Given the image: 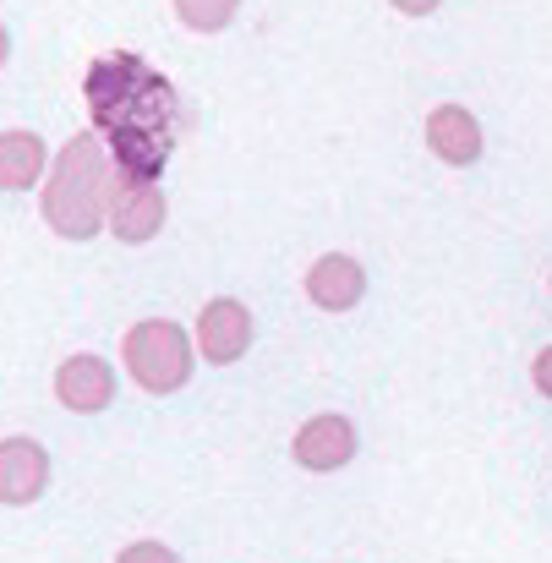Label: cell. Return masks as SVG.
Wrapping results in <instances>:
<instances>
[{
  "instance_id": "6da1fadb",
  "label": "cell",
  "mask_w": 552,
  "mask_h": 563,
  "mask_svg": "<svg viewBox=\"0 0 552 563\" xmlns=\"http://www.w3.org/2000/svg\"><path fill=\"white\" fill-rule=\"evenodd\" d=\"M88 110L99 132H110V159L132 181H154L176 148L181 104L176 88L148 71L137 55H99L88 66Z\"/></svg>"
},
{
  "instance_id": "7a4b0ae2",
  "label": "cell",
  "mask_w": 552,
  "mask_h": 563,
  "mask_svg": "<svg viewBox=\"0 0 552 563\" xmlns=\"http://www.w3.org/2000/svg\"><path fill=\"white\" fill-rule=\"evenodd\" d=\"M110 191H115V159L99 148L93 132H77L55 170L44 176V219L66 241H93L110 224Z\"/></svg>"
},
{
  "instance_id": "3957f363",
  "label": "cell",
  "mask_w": 552,
  "mask_h": 563,
  "mask_svg": "<svg viewBox=\"0 0 552 563\" xmlns=\"http://www.w3.org/2000/svg\"><path fill=\"white\" fill-rule=\"evenodd\" d=\"M121 356H126V373L137 377V388H148V394H181L191 377V340L170 318L132 323L121 340Z\"/></svg>"
},
{
  "instance_id": "277c9868",
  "label": "cell",
  "mask_w": 552,
  "mask_h": 563,
  "mask_svg": "<svg viewBox=\"0 0 552 563\" xmlns=\"http://www.w3.org/2000/svg\"><path fill=\"white\" fill-rule=\"evenodd\" d=\"M165 230V191L154 181H132L115 170V191H110V235L126 246H143Z\"/></svg>"
},
{
  "instance_id": "5b68a950",
  "label": "cell",
  "mask_w": 552,
  "mask_h": 563,
  "mask_svg": "<svg viewBox=\"0 0 552 563\" xmlns=\"http://www.w3.org/2000/svg\"><path fill=\"white\" fill-rule=\"evenodd\" d=\"M197 351L213 367H235L252 351V312L235 296H213L197 318Z\"/></svg>"
},
{
  "instance_id": "8992f818",
  "label": "cell",
  "mask_w": 552,
  "mask_h": 563,
  "mask_svg": "<svg viewBox=\"0 0 552 563\" xmlns=\"http://www.w3.org/2000/svg\"><path fill=\"white\" fill-rule=\"evenodd\" d=\"M49 487V454L33 438H0V504L27 509Z\"/></svg>"
},
{
  "instance_id": "52a82bcc",
  "label": "cell",
  "mask_w": 552,
  "mask_h": 563,
  "mask_svg": "<svg viewBox=\"0 0 552 563\" xmlns=\"http://www.w3.org/2000/svg\"><path fill=\"white\" fill-rule=\"evenodd\" d=\"M55 399H60L66 410H77V416L110 410V399H115V373H110V362L93 356V351L66 356V362L55 367Z\"/></svg>"
},
{
  "instance_id": "ba28073f",
  "label": "cell",
  "mask_w": 552,
  "mask_h": 563,
  "mask_svg": "<svg viewBox=\"0 0 552 563\" xmlns=\"http://www.w3.org/2000/svg\"><path fill=\"white\" fill-rule=\"evenodd\" d=\"M356 449H362V438H356V427L345 416H312L290 438V454H296L301 471H340V465L356 460Z\"/></svg>"
},
{
  "instance_id": "9c48e42d",
  "label": "cell",
  "mask_w": 552,
  "mask_h": 563,
  "mask_svg": "<svg viewBox=\"0 0 552 563\" xmlns=\"http://www.w3.org/2000/svg\"><path fill=\"white\" fill-rule=\"evenodd\" d=\"M307 296L323 312H351L367 296V268L356 257H345V252H329V257H318L307 268Z\"/></svg>"
},
{
  "instance_id": "30bf717a",
  "label": "cell",
  "mask_w": 552,
  "mask_h": 563,
  "mask_svg": "<svg viewBox=\"0 0 552 563\" xmlns=\"http://www.w3.org/2000/svg\"><path fill=\"white\" fill-rule=\"evenodd\" d=\"M427 148L443 159V165H476L482 159V121L460 104H438L427 115Z\"/></svg>"
},
{
  "instance_id": "8fae6325",
  "label": "cell",
  "mask_w": 552,
  "mask_h": 563,
  "mask_svg": "<svg viewBox=\"0 0 552 563\" xmlns=\"http://www.w3.org/2000/svg\"><path fill=\"white\" fill-rule=\"evenodd\" d=\"M44 137L38 132H0V191H27L44 176Z\"/></svg>"
},
{
  "instance_id": "7c38bea8",
  "label": "cell",
  "mask_w": 552,
  "mask_h": 563,
  "mask_svg": "<svg viewBox=\"0 0 552 563\" xmlns=\"http://www.w3.org/2000/svg\"><path fill=\"white\" fill-rule=\"evenodd\" d=\"M235 11H241V0H176V16L191 33H219V27H230Z\"/></svg>"
},
{
  "instance_id": "4fadbf2b",
  "label": "cell",
  "mask_w": 552,
  "mask_h": 563,
  "mask_svg": "<svg viewBox=\"0 0 552 563\" xmlns=\"http://www.w3.org/2000/svg\"><path fill=\"white\" fill-rule=\"evenodd\" d=\"M115 563H181L165 542H132V548H121L115 553Z\"/></svg>"
},
{
  "instance_id": "5bb4252c",
  "label": "cell",
  "mask_w": 552,
  "mask_h": 563,
  "mask_svg": "<svg viewBox=\"0 0 552 563\" xmlns=\"http://www.w3.org/2000/svg\"><path fill=\"white\" fill-rule=\"evenodd\" d=\"M531 383H537V394H548L552 399V345L548 351H537V362H531Z\"/></svg>"
},
{
  "instance_id": "9a60e30c",
  "label": "cell",
  "mask_w": 552,
  "mask_h": 563,
  "mask_svg": "<svg viewBox=\"0 0 552 563\" xmlns=\"http://www.w3.org/2000/svg\"><path fill=\"white\" fill-rule=\"evenodd\" d=\"M388 5H394V11H405V16H432L443 0H388Z\"/></svg>"
},
{
  "instance_id": "2e32d148",
  "label": "cell",
  "mask_w": 552,
  "mask_h": 563,
  "mask_svg": "<svg viewBox=\"0 0 552 563\" xmlns=\"http://www.w3.org/2000/svg\"><path fill=\"white\" fill-rule=\"evenodd\" d=\"M5 55H11V33H5V22H0V66H5Z\"/></svg>"
}]
</instances>
